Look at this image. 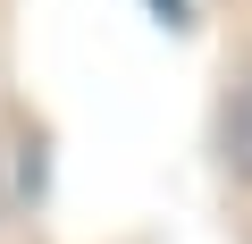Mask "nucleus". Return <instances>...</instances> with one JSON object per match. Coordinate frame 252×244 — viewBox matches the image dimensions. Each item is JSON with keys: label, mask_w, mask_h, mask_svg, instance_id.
Segmentation results:
<instances>
[{"label": "nucleus", "mask_w": 252, "mask_h": 244, "mask_svg": "<svg viewBox=\"0 0 252 244\" xmlns=\"http://www.w3.org/2000/svg\"><path fill=\"white\" fill-rule=\"evenodd\" d=\"M227 160L252 177V84H244V101H235V118H227Z\"/></svg>", "instance_id": "1"}]
</instances>
